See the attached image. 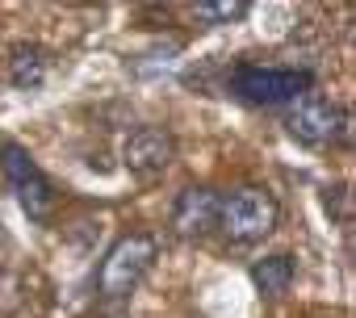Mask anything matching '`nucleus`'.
<instances>
[{"label":"nucleus","instance_id":"1","mask_svg":"<svg viewBox=\"0 0 356 318\" xmlns=\"http://www.w3.org/2000/svg\"><path fill=\"white\" fill-rule=\"evenodd\" d=\"M151 264H155V239L151 235H122L97 268V293L105 301L130 297V289L151 272Z\"/></svg>","mask_w":356,"mask_h":318},{"label":"nucleus","instance_id":"2","mask_svg":"<svg viewBox=\"0 0 356 318\" xmlns=\"http://www.w3.org/2000/svg\"><path fill=\"white\" fill-rule=\"evenodd\" d=\"M277 218H281V206L264 189H235L231 197L218 201V226L235 243H260L264 235L277 231Z\"/></svg>","mask_w":356,"mask_h":318},{"label":"nucleus","instance_id":"3","mask_svg":"<svg viewBox=\"0 0 356 318\" xmlns=\"http://www.w3.org/2000/svg\"><path fill=\"white\" fill-rule=\"evenodd\" d=\"M314 84L310 72H298V67H239L231 76V92L243 97L248 105H285V101H298L306 97Z\"/></svg>","mask_w":356,"mask_h":318},{"label":"nucleus","instance_id":"4","mask_svg":"<svg viewBox=\"0 0 356 318\" xmlns=\"http://www.w3.org/2000/svg\"><path fill=\"white\" fill-rule=\"evenodd\" d=\"M0 172H5L9 185L17 189V201H22L26 218L47 222V218L55 214V189H51V181L38 172L34 155H30L26 147H17V142H5V147H0Z\"/></svg>","mask_w":356,"mask_h":318},{"label":"nucleus","instance_id":"5","mask_svg":"<svg viewBox=\"0 0 356 318\" xmlns=\"http://www.w3.org/2000/svg\"><path fill=\"white\" fill-rule=\"evenodd\" d=\"M285 130H289L298 142H306V147H327V142H335V138H348V113H343L335 101L306 92V97H298V101L289 105Z\"/></svg>","mask_w":356,"mask_h":318},{"label":"nucleus","instance_id":"6","mask_svg":"<svg viewBox=\"0 0 356 318\" xmlns=\"http://www.w3.org/2000/svg\"><path fill=\"white\" fill-rule=\"evenodd\" d=\"M172 159H176V142L159 126H138L122 142V164L134 176H159V172H168Z\"/></svg>","mask_w":356,"mask_h":318},{"label":"nucleus","instance_id":"7","mask_svg":"<svg viewBox=\"0 0 356 318\" xmlns=\"http://www.w3.org/2000/svg\"><path fill=\"white\" fill-rule=\"evenodd\" d=\"M218 201L214 189H185L172 206V231L181 239H206L218 226Z\"/></svg>","mask_w":356,"mask_h":318},{"label":"nucleus","instance_id":"8","mask_svg":"<svg viewBox=\"0 0 356 318\" xmlns=\"http://www.w3.org/2000/svg\"><path fill=\"white\" fill-rule=\"evenodd\" d=\"M47 72H51V55H47L38 42L13 47V55H9V80H13L17 88H38V84L47 80Z\"/></svg>","mask_w":356,"mask_h":318},{"label":"nucleus","instance_id":"9","mask_svg":"<svg viewBox=\"0 0 356 318\" xmlns=\"http://www.w3.org/2000/svg\"><path fill=\"white\" fill-rule=\"evenodd\" d=\"M252 285L264 297H281L293 285V260L289 256H264V260H256L252 264Z\"/></svg>","mask_w":356,"mask_h":318},{"label":"nucleus","instance_id":"10","mask_svg":"<svg viewBox=\"0 0 356 318\" xmlns=\"http://www.w3.org/2000/svg\"><path fill=\"white\" fill-rule=\"evenodd\" d=\"M248 13H252V5H248V0H202V5L193 9V17H197V22H206V26L243 22Z\"/></svg>","mask_w":356,"mask_h":318},{"label":"nucleus","instance_id":"11","mask_svg":"<svg viewBox=\"0 0 356 318\" xmlns=\"http://www.w3.org/2000/svg\"><path fill=\"white\" fill-rule=\"evenodd\" d=\"M339 210V218H348V189L343 185H335V189H327V210Z\"/></svg>","mask_w":356,"mask_h":318}]
</instances>
